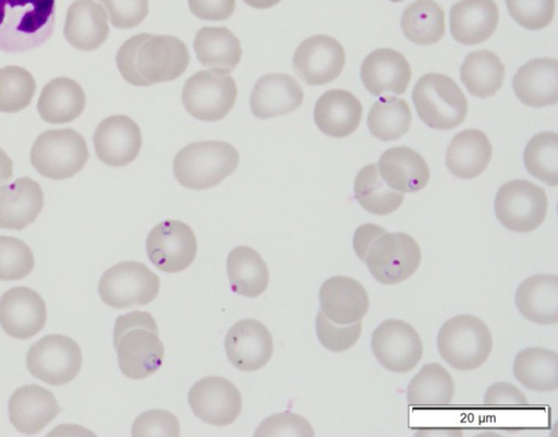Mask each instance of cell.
Returning <instances> with one entry per match:
<instances>
[{
	"mask_svg": "<svg viewBox=\"0 0 558 437\" xmlns=\"http://www.w3.org/2000/svg\"><path fill=\"white\" fill-rule=\"evenodd\" d=\"M246 4L255 9H269L275 7L281 0H243Z\"/></svg>",
	"mask_w": 558,
	"mask_h": 437,
	"instance_id": "cell-53",
	"label": "cell"
},
{
	"mask_svg": "<svg viewBox=\"0 0 558 437\" xmlns=\"http://www.w3.org/2000/svg\"><path fill=\"white\" fill-rule=\"evenodd\" d=\"M225 349L234 367L243 372H255L271 359L272 337L259 320L242 319L228 330Z\"/></svg>",
	"mask_w": 558,
	"mask_h": 437,
	"instance_id": "cell-19",
	"label": "cell"
},
{
	"mask_svg": "<svg viewBox=\"0 0 558 437\" xmlns=\"http://www.w3.org/2000/svg\"><path fill=\"white\" fill-rule=\"evenodd\" d=\"M416 435H440V436H444V435H449V436L456 435V436H460V435H462V432L459 430V429L454 430V429H440V428L433 429V428H430L428 430L421 429L420 432L416 433Z\"/></svg>",
	"mask_w": 558,
	"mask_h": 437,
	"instance_id": "cell-54",
	"label": "cell"
},
{
	"mask_svg": "<svg viewBox=\"0 0 558 437\" xmlns=\"http://www.w3.org/2000/svg\"><path fill=\"white\" fill-rule=\"evenodd\" d=\"M412 100L420 119L435 130L460 125L468 113V100L458 84L441 73H427L418 78Z\"/></svg>",
	"mask_w": 558,
	"mask_h": 437,
	"instance_id": "cell-6",
	"label": "cell"
},
{
	"mask_svg": "<svg viewBox=\"0 0 558 437\" xmlns=\"http://www.w3.org/2000/svg\"><path fill=\"white\" fill-rule=\"evenodd\" d=\"M345 62L342 45L333 37L314 35L295 49L292 64L298 76L308 85H324L336 80Z\"/></svg>",
	"mask_w": 558,
	"mask_h": 437,
	"instance_id": "cell-15",
	"label": "cell"
},
{
	"mask_svg": "<svg viewBox=\"0 0 558 437\" xmlns=\"http://www.w3.org/2000/svg\"><path fill=\"white\" fill-rule=\"evenodd\" d=\"M36 90L34 76L24 68L8 65L0 69V111L14 113L25 109Z\"/></svg>",
	"mask_w": 558,
	"mask_h": 437,
	"instance_id": "cell-42",
	"label": "cell"
},
{
	"mask_svg": "<svg viewBox=\"0 0 558 437\" xmlns=\"http://www.w3.org/2000/svg\"><path fill=\"white\" fill-rule=\"evenodd\" d=\"M146 253L159 270L169 274L180 272L186 269L196 257V235L183 221L163 220L148 233Z\"/></svg>",
	"mask_w": 558,
	"mask_h": 437,
	"instance_id": "cell-13",
	"label": "cell"
},
{
	"mask_svg": "<svg viewBox=\"0 0 558 437\" xmlns=\"http://www.w3.org/2000/svg\"><path fill=\"white\" fill-rule=\"evenodd\" d=\"M88 160L85 138L73 129L48 130L38 135L31 149L36 171L52 180L69 179Z\"/></svg>",
	"mask_w": 558,
	"mask_h": 437,
	"instance_id": "cell-7",
	"label": "cell"
},
{
	"mask_svg": "<svg viewBox=\"0 0 558 437\" xmlns=\"http://www.w3.org/2000/svg\"><path fill=\"white\" fill-rule=\"evenodd\" d=\"M44 207V192L33 179L23 177L0 187V228L23 230Z\"/></svg>",
	"mask_w": 558,
	"mask_h": 437,
	"instance_id": "cell-24",
	"label": "cell"
},
{
	"mask_svg": "<svg viewBox=\"0 0 558 437\" xmlns=\"http://www.w3.org/2000/svg\"><path fill=\"white\" fill-rule=\"evenodd\" d=\"M512 19L527 29L546 27L555 14V0H506Z\"/></svg>",
	"mask_w": 558,
	"mask_h": 437,
	"instance_id": "cell-45",
	"label": "cell"
},
{
	"mask_svg": "<svg viewBox=\"0 0 558 437\" xmlns=\"http://www.w3.org/2000/svg\"><path fill=\"white\" fill-rule=\"evenodd\" d=\"M63 34L68 43L78 50L97 49L109 35L106 12L94 0H75L68 8Z\"/></svg>",
	"mask_w": 558,
	"mask_h": 437,
	"instance_id": "cell-29",
	"label": "cell"
},
{
	"mask_svg": "<svg viewBox=\"0 0 558 437\" xmlns=\"http://www.w3.org/2000/svg\"><path fill=\"white\" fill-rule=\"evenodd\" d=\"M354 195L357 203L373 215H388L397 210L404 195L380 178L376 163L363 167L354 180Z\"/></svg>",
	"mask_w": 558,
	"mask_h": 437,
	"instance_id": "cell-39",
	"label": "cell"
},
{
	"mask_svg": "<svg viewBox=\"0 0 558 437\" xmlns=\"http://www.w3.org/2000/svg\"><path fill=\"white\" fill-rule=\"evenodd\" d=\"M390 1H392V2H401L403 0H390Z\"/></svg>",
	"mask_w": 558,
	"mask_h": 437,
	"instance_id": "cell-55",
	"label": "cell"
},
{
	"mask_svg": "<svg viewBox=\"0 0 558 437\" xmlns=\"http://www.w3.org/2000/svg\"><path fill=\"white\" fill-rule=\"evenodd\" d=\"M362 113V105L352 93L344 89H330L317 99L314 121L324 134L341 138L357 129Z\"/></svg>",
	"mask_w": 558,
	"mask_h": 437,
	"instance_id": "cell-27",
	"label": "cell"
},
{
	"mask_svg": "<svg viewBox=\"0 0 558 437\" xmlns=\"http://www.w3.org/2000/svg\"><path fill=\"white\" fill-rule=\"evenodd\" d=\"M227 274L232 291L247 298L264 293L269 281L266 262L248 246H236L229 253Z\"/></svg>",
	"mask_w": 558,
	"mask_h": 437,
	"instance_id": "cell-34",
	"label": "cell"
},
{
	"mask_svg": "<svg viewBox=\"0 0 558 437\" xmlns=\"http://www.w3.org/2000/svg\"><path fill=\"white\" fill-rule=\"evenodd\" d=\"M514 94L530 107L555 105L558 100V64L554 58H537L520 66L512 80Z\"/></svg>",
	"mask_w": 558,
	"mask_h": 437,
	"instance_id": "cell-26",
	"label": "cell"
},
{
	"mask_svg": "<svg viewBox=\"0 0 558 437\" xmlns=\"http://www.w3.org/2000/svg\"><path fill=\"white\" fill-rule=\"evenodd\" d=\"M412 113L408 102L399 97L384 96L371 107L367 128L380 141H395L410 129Z\"/></svg>",
	"mask_w": 558,
	"mask_h": 437,
	"instance_id": "cell-40",
	"label": "cell"
},
{
	"mask_svg": "<svg viewBox=\"0 0 558 437\" xmlns=\"http://www.w3.org/2000/svg\"><path fill=\"white\" fill-rule=\"evenodd\" d=\"M93 142L96 155L104 163L123 167L138 156L143 139L141 129L133 119L114 114L98 124Z\"/></svg>",
	"mask_w": 558,
	"mask_h": 437,
	"instance_id": "cell-18",
	"label": "cell"
},
{
	"mask_svg": "<svg viewBox=\"0 0 558 437\" xmlns=\"http://www.w3.org/2000/svg\"><path fill=\"white\" fill-rule=\"evenodd\" d=\"M56 0H0V50L24 52L47 43L54 29Z\"/></svg>",
	"mask_w": 558,
	"mask_h": 437,
	"instance_id": "cell-3",
	"label": "cell"
},
{
	"mask_svg": "<svg viewBox=\"0 0 558 437\" xmlns=\"http://www.w3.org/2000/svg\"><path fill=\"white\" fill-rule=\"evenodd\" d=\"M295 435L313 436L310 423L294 413H280L266 418L255 432V436Z\"/></svg>",
	"mask_w": 558,
	"mask_h": 437,
	"instance_id": "cell-48",
	"label": "cell"
},
{
	"mask_svg": "<svg viewBox=\"0 0 558 437\" xmlns=\"http://www.w3.org/2000/svg\"><path fill=\"white\" fill-rule=\"evenodd\" d=\"M133 436H179L175 415L165 410H149L138 415L132 425Z\"/></svg>",
	"mask_w": 558,
	"mask_h": 437,
	"instance_id": "cell-47",
	"label": "cell"
},
{
	"mask_svg": "<svg viewBox=\"0 0 558 437\" xmlns=\"http://www.w3.org/2000/svg\"><path fill=\"white\" fill-rule=\"evenodd\" d=\"M13 177V161L7 153L0 148V187Z\"/></svg>",
	"mask_w": 558,
	"mask_h": 437,
	"instance_id": "cell-52",
	"label": "cell"
},
{
	"mask_svg": "<svg viewBox=\"0 0 558 437\" xmlns=\"http://www.w3.org/2000/svg\"><path fill=\"white\" fill-rule=\"evenodd\" d=\"M159 287V277L145 264L126 260L102 274L98 293L106 305L126 309L150 303L157 296Z\"/></svg>",
	"mask_w": 558,
	"mask_h": 437,
	"instance_id": "cell-8",
	"label": "cell"
},
{
	"mask_svg": "<svg viewBox=\"0 0 558 437\" xmlns=\"http://www.w3.org/2000/svg\"><path fill=\"white\" fill-rule=\"evenodd\" d=\"M193 45L201 64L227 73L236 68L242 57L239 38L227 27H202Z\"/></svg>",
	"mask_w": 558,
	"mask_h": 437,
	"instance_id": "cell-33",
	"label": "cell"
},
{
	"mask_svg": "<svg viewBox=\"0 0 558 437\" xmlns=\"http://www.w3.org/2000/svg\"><path fill=\"white\" fill-rule=\"evenodd\" d=\"M453 393V379L439 363L424 364L407 388V399L412 406H446L451 403Z\"/></svg>",
	"mask_w": 558,
	"mask_h": 437,
	"instance_id": "cell-36",
	"label": "cell"
},
{
	"mask_svg": "<svg viewBox=\"0 0 558 437\" xmlns=\"http://www.w3.org/2000/svg\"><path fill=\"white\" fill-rule=\"evenodd\" d=\"M372 351L388 371L408 373L421 361L423 343L416 330L401 319H386L372 333Z\"/></svg>",
	"mask_w": 558,
	"mask_h": 437,
	"instance_id": "cell-14",
	"label": "cell"
},
{
	"mask_svg": "<svg viewBox=\"0 0 558 437\" xmlns=\"http://www.w3.org/2000/svg\"><path fill=\"white\" fill-rule=\"evenodd\" d=\"M400 25L410 41L433 45L445 35V12L434 0H416L403 11Z\"/></svg>",
	"mask_w": 558,
	"mask_h": 437,
	"instance_id": "cell-38",
	"label": "cell"
},
{
	"mask_svg": "<svg viewBox=\"0 0 558 437\" xmlns=\"http://www.w3.org/2000/svg\"><path fill=\"white\" fill-rule=\"evenodd\" d=\"M377 168L385 183L401 193L417 192L424 189L429 180V169L425 159L407 146H396L384 151Z\"/></svg>",
	"mask_w": 558,
	"mask_h": 437,
	"instance_id": "cell-28",
	"label": "cell"
},
{
	"mask_svg": "<svg viewBox=\"0 0 558 437\" xmlns=\"http://www.w3.org/2000/svg\"><path fill=\"white\" fill-rule=\"evenodd\" d=\"M54 394L39 385L17 388L8 404L9 420L22 434H38L60 413Z\"/></svg>",
	"mask_w": 558,
	"mask_h": 437,
	"instance_id": "cell-20",
	"label": "cell"
},
{
	"mask_svg": "<svg viewBox=\"0 0 558 437\" xmlns=\"http://www.w3.org/2000/svg\"><path fill=\"white\" fill-rule=\"evenodd\" d=\"M523 160L527 172L544 183L558 184V135L555 132H542L526 144Z\"/></svg>",
	"mask_w": 558,
	"mask_h": 437,
	"instance_id": "cell-41",
	"label": "cell"
},
{
	"mask_svg": "<svg viewBox=\"0 0 558 437\" xmlns=\"http://www.w3.org/2000/svg\"><path fill=\"white\" fill-rule=\"evenodd\" d=\"M187 399L193 413L214 426L233 423L242 410L239 389L222 377L211 376L198 380L190 389Z\"/></svg>",
	"mask_w": 558,
	"mask_h": 437,
	"instance_id": "cell-16",
	"label": "cell"
},
{
	"mask_svg": "<svg viewBox=\"0 0 558 437\" xmlns=\"http://www.w3.org/2000/svg\"><path fill=\"white\" fill-rule=\"evenodd\" d=\"M46 319L45 301L27 287H13L0 298V326L12 338L34 337L44 328Z\"/></svg>",
	"mask_w": 558,
	"mask_h": 437,
	"instance_id": "cell-17",
	"label": "cell"
},
{
	"mask_svg": "<svg viewBox=\"0 0 558 437\" xmlns=\"http://www.w3.org/2000/svg\"><path fill=\"white\" fill-rule=\"evenodd\" d=\"M504 77L505 66L500 58L485 49L470 52L460 68V78L468 92L480 98L495 95Z\"/></svg>",
	"mask_w": 558,
	"mask_h": 437,
	"instance_id": "cell-37",
	"label": "cell"
},
{
	"mask_svg": "<svg viewBox=\"0 0 558 437\" xmlns=\"http://www.w3.org/2000/svg\"><path fill=\"white\" fill-rule=\"evenodd\" d=\"M26 366L34 377L46 384L64 385L78 374L82 351L70 337L47 335L29 347Z\"/></svg>",
	"mask_w": 558,
	"mask_h": 437,
	"instance_id": "cell-12",
	"label": "cell"
},
{
	"mask_svg": "<svg viewBox=\"0 0 558 437\" xmlns=\"http://www.w3.org/2000/svg\"><path fill=\"white\" fill-rule=\"evenodd\" d=\"M386 230L374 223H364L354 232L353 248L361 260H365L366 253L373 242Z\"/></svg>",
	"mask_w": 558,
	"mask_h": 437,
	"instance_id": "cell-51",
	"label": "cell"
},
{
	"mask_svg": "<svg viewBox=\"0 0 558 437\" xmlns=\"http://www.w3.org/2000/svg\"><path fill=\"white\" fill-rule=\"evenodd\" d=\"M440 356L453 368L472 371L483 365L493 348L487 325L473 315H457L446 320L437 335Z\"/></svg>",
	"mask_w": 558,
	"mask_h": 437,
	"instance_id": "cell-5",
	"label": "cell"
},
{
	"mask_svg": "<svg viewBox=\"0 0 558 437\" xmlns=\"http://www.w3.org/2000/svg\"><path fill=\"white\" fill-rule=\"evenodd\" d=\"M499 11L494 0H461L450 9V33L462 45H477L495 32Z\"/></svg>",
	"mask_w": 558,
	"mask_h": 437,
	"instance_id": "cell-25",
	"label": "cell"
},
{
	"mask_svg": "<svg viewBox=\"0 0 558 437\" xmlns=\"http://www.w3.org/2000/svg\"><path fill=\"white\" fill-rule=\"evenodd\" d=\"M364 262L378 282L387 286L397 284L417 270L421 248L410 234L385 232L369 246Z\"/></svg>",
	"mask_w": 558,
	"mask_h": 437,
	"instance_id": "cell-11",
	"label": "cell"
},
{
	"mask_svg": "<svg viewBox=\"0 0 558 437\" xmlns=\"http://www.w3.org/2000/svg\"><path fill=\"white\" fill-rule=\"evenodd\" d=\"M515 305L523 317L541 325L558 323V276L537 274L523 280L515 291Z\"/></svg>",
	"mask_w": 558,
	"mask_h": 437,
	"instance_id": "cell-30",
	"label": "cell"
},
{
	"mask_svg": "<svg viewBox=\"0 0 558 437\" xmlns=\"http://www.w3.org/2000/svg\"><path fill=\"white\" fill-rule=\"evenodd\" d=\"M548 208L545 190L527 180L502 184L495 197L498 221L514 232H531L544 221Z\"/></svg>",
	"mask_w": 558,
	"mask_h": 437,
	"instance_id": "cell-10",
	"label": "cell"
},
{
	"mask_svg": "<svg viewBox=\"0 0 558 437\" xmlns=\"http://www.w3.org/2000/svg\"><path fill=\"white\" fill-rule=\"evenodd\" d=\"M315 326L320 344L331 352H343L350 349L362 333L361 320L349 325H337L322 311L317 313Z\"/></svg>",
	"mask_w": 558,
	"mask_h": 437,
	"instance_id": "cell-44",
	"label": "cell"
},
{
	"mask_svg": "<svg viewBox=\"0 0 558 437\" xmlns=\"http://www.w3.org/2000/svg\"><path fill=\"white\" fill-rule=\"evenodd\" d=\"M113 347L124 376L144 379L156 373L165 356L155 318L148 312L133 311L118 316L113 327Z\"/></svg>",
	"mask_w": 558,
	"mask_h": 437,
	"instance_id": "cell-2",
	"label": "cell"
},
{
	"mask_svg": "<svg viewBox=\"0 0 558 437\" xmlns=\"http://www.w3.org/2000/svg\"><path fill=\"white\" fill-rule=\"evenodd\" d=\"M34 265V254L24 241L0 235V280H21L32 272Z\"/></svg>",
	"mask_w": 558,
	"mask_h": 437,
	"instance_id": "cell-43",
	"label": "cell"
},
{
	"mask_svg": "<svg viewBox=\"0 0 558 437\" xmlns=\"http://www.w3.org/2000/svg\"><path fill=\"white\" fill-rule=\"evenodd\" d=\"M320 311L337 325L361 320L367 313L369 300L364 287L348 276L328 278L319 289Z\"/></svg>",
	"mask_w": 558,
	"mask_h": 437,
	"instance_id": "cell-21",
	"label": "cell"
},
{
	"mask_svg": "<svg viewBox=\"0 0 558 437\" xmlns=\"http://www.w3.org/2000/svg\"><path fill=\"white\" fill-rule=\"evenodd\" d=\"M303 98V89L294 77L286 73H270L255 83L250 107L256 118L269 119L294 111Z\"/></svg>",
	"mask_w": 558,
	"mask_h": 437,
	"instance_id": "cell-23",
	"label": "cell"
},
{
	"mask_svg": "<svg viewBox=\"0 0 558 437\" xmlns=\"http://www.w3.org/2000/svg\"><path fill=\"white\" fill-rule=\"evenodd\" d=\"M86 105L82 86L69 77H56L43 88L37 110L48 123H66L81 116Z\"/></svg>",
	"mask_w": 558,
	"mask_h": 437,
	"instance_id": "cell-32",
	"label": "cell"
},
{
	"mask_svg": "<svg viewBox=\"0 0 558 437\" xmlns=\"http://www.w3.org/2000/svg\"><path fill=\"white\" fill-rule=\"evenodd\" d=\"M116 63L128 83L151 86L181 76L190 63V52L178 37L141 33L120 46Z\"/></svg>",
	"mask_w": 558,
	"mask_h": 437,
	"instance_id": "cell-1",
	"label": "cell"
},
{
	"mask_svg": "<svg viewBox=\"0 0 558 437\" xmlns=\"http://www.w3.org/2000/svg\"><path fill=\"white\" fill-rule=\"evenodd\" d=\"M239 153L222 141L194 142L184 146L173 159V174L187 189L207 190L234 172Z\"/></svg>",
	"mask_w": 558,
	"mask_h": 437,
	"instance_id": "cell-4",
	"label": "cell"
},
{
	"mask_svg": "<svg viewBox=\"0 0 558 437\" xmlns=\"http://www.w3.org/2000/svg\"><path fill=\"white\" fill-rule=\"evenodd\" d=\"M484 404L488 408H522L527 404V399L515 386L499 381L488 387Z\"/></svg>",
	"mask_w": 558,
	"mask_h": 437,
	"instance_id": "cell-49",
	"label": "cell"
},
{
	"mask_svg": "<svg viewBox=\"0 0 558 437\" xmlns=\"http://www.w3.org/2000/svg\"><path fill=\"white\" fill-rule=\"evenodd\" d=\"M238 96L232 76L221 70L194 73L182 89V104L193 118L215 122L225 118L233 108Z\"/></svg>",
	"mask_w": 558,
	"mask_h": 437,
	"instance_id": "cell-9",
	"label": "cell"
},
{
	"mask_svg": "<svg viewBox=\"0 0 558 437\" xmlns=\"http://www.w3.org/2000/svg\"><path fill=\"white\" fill-rule=\"evenodd\" d=\"M117 28H133L148 14V0H98Z\"/></svg>",
	"mask_w": 558,
	"mask_h": 437,
	"instance_id": "cell-46",
	"label": "cell"
},
{
	"mask_svg": "<svg viewBox=\"0 0 558 437\" xmlns=\"http://www.w3.org/2000/svg\"><path fill=\"white\" fill-rule=\"evenodd\" d=\"M191 12L201 20L222 21L235 9V0H187Z\"/></svg>",
	"mask_w": 558,
	"mask_h": 437,
	"instance_id": "cell-50",
	"label": "cell"
},
{
	"mask_svg": "<svg viewBox=\"0 0 558 437\" xmlns=\"http://www.w3.org/2000/svg\"><path fill=\"white\" fill-rule=\"evenodd\" d=\"M493 148L486 134L477 129L459 132L446 154L449 171L459 179H473L488 166Z\"/></svg>",
	"mask_w": 558,
	"mask_h": 437,
	"instance_id": "cell-31",
	"label": "cell"
},
{
	"mask_svg": "<svg viewBox=\"0 0 558 437\" xmlns=\"http://www.w3.org/2000/svg\"><path fill=\"white\" fill-rule=\"evenodd\" d=\"M515 379L534 391H554L558 388V354L544 348L521 350L512 366Z\"/></svg>",
	"mask_w": 558,
	"mask_h": 437,
	"instance_id": "cell-35",
	"label": "cell"
},
{
	"mask_svg": "<svg viewBox=\"0 0 558 437\" xmlns=\"http://www.w3.org/2000/svg\"><path fill=\"white\" fill-rule=\"evenodd\" d=\"M361 80L374 96L391 92L403 94L409 85L412 71L405 57L391 48H378L363 60Z\"/></svg>",
	"mask_w": 558,
	"mask_h": 437,
	"instance_id": "cell-22",
	"label": "cell"
}]
</instances>
